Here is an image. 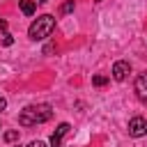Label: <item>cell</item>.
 Returning a JSON list of instances; mask_svg holds the SVG:
<instances>
[{"label":"cell","instance_id":"cell-1","mask_svg":"<svg viewBox=\"0 0 147 147\" xmlns=\"http://www.w3.org/2000/svg\"><path fill=\"white\" fill-rule=\"evenodd\" d=\"M53 117V108L48 103H39V106H28L21 110L18 115V124L21 126H34V124H44Z\"/></svg>","mask_w":147,"mask_h":147},{"label":"cell","instance_id":"cell-2","mask_svg":"<svg viewBox=\"0 0 147 147\" xmlns=\"http://www.w3.org/2000/svg\"><path fill=\"white\" fill-rule=\"evenodd\" d=\"M53 30H55V18H53L51 14H44V16H39V18L28 28V34H30L32 41H41V39L51 37Z\"/></svg>","mask_w":147,"mask_h":147},{"label":"cell","instance_id":"cell-3","mask_svg":"<svg viewBox=\"0 0 147 147\" xmlns=\"http://www.w3.org/2000/svg\"><path fill=\"white\" fill-rule=\"evenodd\" d=\"M129 136L131 138H142L147 136V119L145 117H133L129 122Z\"/></svg>","mask_w":147,"mask_h":147},{"label":"cell","instance_id":"cell-4","mask_svg":"<svg viewBox=\"0 0 147 147\" xmlns=\"http://www.w3.org/2000/svg\"><path fill=\"white\" fill-rule=\"evenodd\" d=\"M129 74H131V64H129L126 60H117V62L113 64V78H115V80H124Z\"/></svg>","mask_w":147,"mask_h":147},{"label":"cell","instance_id":"cell-5","mask_svg":"<svg viewBox=\"0 0 147 147\" xmlns=\"http://www.w3.org/2000/svg\"><path fill=\"white\" fill-rule=\"evenodd\" d=\"M69 124L67 122H62V124H57V129H55V133L51 136V147H62V138L69 133Z\"/></svg>","mask_w":147,"mask_h":147},{"label":"cell","instance_id":"cell-6","mask_svg":"<svg viewBox=\"0 0 147 147\" xmlns=\"http://www.w3.org/2000/svg\"><path fill=\"white\" fill-rule=\"evenodd\" d=\"M133 90H136V96H138L140 101H145V103H147V74H140V76L136 78Z\"/></svg>","mask_w":147,"mask_h":147},{"label":"cell","instance_id":"cell-7","mask_svg":"<svg viewBox=\"0 0 147 147\" xmlns=\"http://www.w3.org/2000/svg\"><path fill=\"white\" fill-rule=\"evenodd\" d=\"M18 5H21V11H23L25 16H32L34 9H37V2H34V0H18Z\"/></svg>","mask_w":147,"mask_h":147},{"label":"cell","instance_id":"cell-8","mask_svg":"<svg viewBox=\"0 0 147 147\" xmlns=\"http://www.w3.org/2000/svg\"><path fill=\"white\" fill-rule=\"evenodd\" d=\"M69 11H74V0H67V2L60 7V14H69Z\"/></svg>","mask_w":147,"mask_h":147},{"label":"cell","instance_id":"cell-9","mask_svg":"<svg viewBox=\"0 0 147 147\" xmlns=\"http://www.w3.org/2000/svg\"><path fill=\"white\" fill-rule=\"evenodd\" d=\"M106 83H108V78H106V76H101V74L92 78V85H96V87H101V85H106Z\"/></svg>","mask_w":147,"mask_h":147},{"label":"cell","instance_id":"cell-10","mask_svg":"<svg viewBox=\"0 0 147 147\" xmlns=\"http://www.w3.org/2000/svg\"><path fill=\"white\" fill-rule=\"evenodd\" d=\"M5 140H7V142L18 140V131H7V133H5Z\"/></svg>","mask_w":147,"mask_h":147},{"label":"cell","instance_id":"cell-11","mask_svg":"<svg viewBox=\"0 0 147 147\" xmlns=\"http://www.w3.org/2000/svg\"><path fill=\"white\" fill-rule=\"evenodd\" d=\"M2 44H5V46H11V44H14V37H11V34H5Z\"/></svg>","mask_w":147,"mask_h":147},{"label":"cell","instance_id":"cell-12","mask_svg":"<svg viewBox=\"0 0 147 147\" xmlns=\"http://www.w3.org/2000/svg\"><path fill=\"white\" fill-rule=\"evenodd\" d=\"M25 147H46V145H44L41 140H32V142H30V145H25Z\"/></svg>","mask_w":147,"mask_h":147},{"label":"cell","instance_id":"cell-13","mask_svg":"<svg viewBox=\"0 0 147 147\" xmlns=\"http://www.w3.org/2000/svg\"><path fill=\"white\" fill-rule=\"evenodd\" d=\"M5 106H7V99H2V96H0V110H5Z\"/></svg>","mask_w":147,"mask_h":147},{"label":"cell","instance_id":"cell-14","mask_svg":"<svg viewBox=\"0 0 147 147\" xmlns=\"http://www.w3.org/2000/svg\"><path fill=\"white\" fill-rule=\"evenodd\" d=\"M37 2H46V0H37Z\"/></svg>","mask_w":147,"mask_h":147},{"label":"cell","instance_id":"cell-15","mask_svg":"<svg viewBox=\"0 0 147 147\" xmlns=\"http://www.w3.org/2000/svg\"><path fill=\"white\" fill-rule=\"evenodd\" d=\"M11 147H18V145H11Z\"/></svg>","mask_w":147,"mask_h":147}]
</instances>
